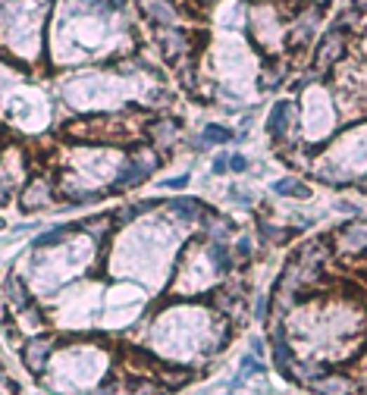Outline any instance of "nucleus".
<instances>
[{
  "instance_id": "7",
  "label": "nucleus",
  "mask_w": 367,
  "mask_h": 395,
  "mask_svg": "<svg viewBox=\"0 0 367 395\" xmlns=\"http://www.w3.org/2000/svg\"><path fill=\"white\" fill-rule=\"evenodd\" d=\"M273 364H276V370L283 373L286 380H292V348H289V342H286L283 326L273 330Z\"/></svg>"
},
{
  "instance_id": "24",
  "label": "nucleus",
  "mask_w": 367,
  "mask_h": 395,
  "mask_svg": "<svg viewBox=\"0 0 367 395\" xmlns=\"http://www.w3.org/2000/svg\"><path fill=\"white\" fill-rule=\"evenodd\" d=\"M229 170V160H226V154H220L217 160H213V173H226Z\"/></svg>"
},
{
  "instance_id": "30",
  "label": "nucleus",
  "mask_w": 367,
  "mask_h": 395,
  "mask_svg": "<svg viewBox=\"0 0 367 395\" xmlns=\"http://www.w3.org/2000/svg\"><path fill=\"white\" fill-rule=\"evenodd\" d=\"M361 192H367V179H364V182H361Z\"/></svg>"
},
{
  "instance_id": "21",
  "label": "nucleus",
  "mask_w": 367,
  "mask_h": 395,
  "mask_svg": "<svg viewBox=\"0 0 367 395\" xmlns=\"http://www.w3.org/2000/svg\"><path fill=\"white\" fill-rule=\"evenodd\" d=\"M132 395H160V386H154V383H135V386H132Z\"/></svg>"
},
{
  "instance_id": "29",
  "label": "nucleus",
  "mask_w": 367,
  "mask_h": 395,
  "mask_svg": "<svg viewBox=\"0 0 367 395\" xmlns=\"http://www.w3.org/2000/svg\"><path fill=\"white\" fill-rule=\"evenodd\" d=\"M355 10H358V13H364V10H367V0H355Z\"/></svg>"
},
{
  "instance_id": "31",
  "label": "nucleus",
  "mask_w": 367,
  "mask_h": 395,
  "mask_svg": "<svg viewBox=\"0 0 367 395\" xmlns=\"http://www.w3.org/2000/svg\"><path fill=\"white\" fill-rule=\"evenodd\" d=\"M0 380H4V367H0Z\"/></svg>"
},
{
  "instance_id": "20",
  "label": "nucleus",
  "mask_w": 367,
  "mask_h": 395,
  "mask_svg": "<svg viewBox=\"0 0 367 395\" xmlns=\"http://www.w3.org/2000/svg\"><path fill=\"white\" fill-rule=\"evenodd\" d=\"M264 367H261V361L255 358V354H248V358H242V373L248 377V373H261Z\"/></svg>"
},
{
  "instance_id": "14",
  "label": "nucleus",
  "mask_w": 367,
  "mask_h": 395,
  "mask_svg": "<svg viewBox=\"0 0 367 395\" xmlns=\"http://www.w3.org/2000/svg\"><path fill=\"white\" fill-rule=\"evenodd\" d=\"M273 192H276V195H289V198H311V189L305 182H298L295 176L279 179V182L273 185Z\"/></svg>"
},
{
  "instance_id": "3",
  "label": "nucleus",
  "mask_w": 367,
  "mask_h": 395,
  "mask_svg": "<svg viewBox=\"0 0 367 395\" xmlns=\"http://www.w3.org/2000/svg\"><path fill=\"white\" fill-rule=\"evenodd\" d=\"M51 352H53V339L51 336H35L29 345L22 348L25 367H29L32 373H41L44 364H48V358H51Z\"/></svg>"
},
{
  "instance_id": "27",
  "label": "nucleus",
  "mask_w": 367,
  "mask_h": 395,
  "mask_svg": "<svg viewBox=\"0 0 367 395\" xmlns=\"http://www.w3.org/2000/svg\"><path fill=\"white\" fill-rule=\"evenodd\" d=\"M229 195H232V201H236V204H245V207L251 204V195H242V192H239V189H232Z\"/></svg>"
},
{
  "instance_id": "25",
  "label": "nucleus",
  "mask_w": 367,
  "mask_h": 395,
  "mask_svg": "<svg viewBox=\"0 0 367 395\" xmlns=\"http://www.w3.org/2000/svg\"><path fill=\"white\" fill-rule=\"evenodd\" d=\"M229 166H232V170H236V173H242V170H245V166H248V160H245V157H242V154H236V157H232V160H229Z\"/></svg>"
},
{
  "instance_id": "11",
  "label": "nucleus",
  "mask_w": 367,
  "mask_h": 395,
  "mask_svg": "<svg viewBox=\"0 0 367 395\" xmlns=\"http://www.w3.org/2000/svg\"><path fill=\"white\" fill-rule=\"evenodd\" d=\"M176 123L173 119H157V123H151L148 126V135H151V142L157 145V148H166V145H173V138H176Z\"/></svg>"
},
{
  "instance_id": "15",
  "label": "nucleus",
  "mask_w": 367,
  "mask_h": 395,
  "mask_svg": "<svg viewBox=\"0 0 367 395\" xmlns=\"http://www.w3.org/2000/svg\"><path fill=\"white\" fill-rule=\"evenodd\" d=\"M208 254H211V264L217 267L220 273H229L232 270V254H229V248H226L223 242H211Z\"/></svg>"
},
{
  "instance_id": "12",
  "label": "nucleus",
  "mask_w": 367,
  "mask_h": 395,
  "mask_svg": "<svg viewBox=\"0 0 367 395\" xmlns=\"http://www.w3.org/2000/svg\"><path fill=\"white\" fill-rule=\"evenodd\" d=\"M145 13H148V19L151 22H157V25H173L176 22V10H173L166 0H151V4L145 6Z\"/></svg>"
},
{
  "instance_id": "4",
  "label": "nucleus",
  "mask_w": 367,
  "mask_h": 395,
  "mask_svg": "<svg viewBox=\"0 0 367 395\" xmlns=\"http://www.w3.org/2000/svg\"><path fill=\"white\" fill-rule=\"evenodd\" d=\"M51 198V182L44 176H35L29 185L22 189V195H19V207H22L25 213L38 210V207H44Z\"/></svg>"
},
{
  "instance_id": "23",
  "label": "nucleus",
  "mask_w": 367,
  "mask_h": 395,
  "mask_svg": "<svg viewBox=\"0 0 367 395\" xmlns=\"http://www.w3.org/2000/svg\"><path fill=\"white\" fill-rule=\"evenodd\" d=\"M189 185V176H176V179H166L164 189H185Z\"/></svg>"
},
{
  "instance_id": "9",
  "label": "nucleus",
  "mask_w": 367,
  "mask_h": 395,
  "mask_svg": "<svg viewBox=\"0 0 367 395\" xmlns=\"http://www.w3.org/2000/svg\"><path fill=\"white\" fill-rule=\"evenodd\" d=\"M289 113H295V107H292L289 100H276V104H273L270 116H267V132H270L273 138H283V132H286V116H289Z\"/></svg>"
},
{
  "instance_id": "16",
  "label": "nucleus",
  "mask_w": 367,
  "mask_h": 395,
  "mask_svg": "<svg viewBox=\"0 0 367 395\" xmlns=\"http://www.w3.org/2000/svg\"><path fill=\"white\" fill-rule=\"evenodd\" d=\"M201 142L204 145H226V142H232V132L226 129V126H208L204 135H201Z\"/></svg>"
},
{
  "instance_id": "2",
  "label": "nucleus",
  "mask_w": 367,
  "mask_h": 395,
  "mask_svg": "<svg viewBox=\"0 0 367 395\" xmlns=\"http://www.w3.org/2000/svg\"><path fill=\"white\" fill-rule=\"evenodd\" d=\"M157 41L160 48H164V57L170 60V63H179L182 57H189L192 53V38L185 35V32H179L176 25H157Z\"/></svg>"
},
{
  "instance_id": "28",
  "label": "nucleus",
  "mask_w": 367,
  "mask_h": 395,
  "mask_svg": "<svg viewBox=\"0 0 367 395\" xmlns=\"http://www.w3.org/2000/svg\"><path fill=\"white\" fill-rule=\"evenodd\" d=\"M255 314H258V320H264V317H267V298H261V301H258Z\"/></svg>"
},
{
  "instance_id": "26",
  "label": "nucleus",
  "mask_w": 367,
  "mask_h": 395,
  "mask_svg": "<svg viewBox=\"0 0 367 395\" xmlns=\"http://www.w3.org/2000/svg\"><path fill=\"white\" fill-rule=\"evenodd\" d=\"M91 395H119V386L116 383H107V386H101V389H95Z\"/></svg>"
},
{
  "instance_id": "18",
  "label": "nucleus",
  "mask_w": 367,
  "mask_h": 395,
  "mask_svg": "<svg viewBox=\"0 0 367 395\" xmlns=\"http://www.w3.org/2000/svg\"><path fill=\"white\" fill-rule=\"evenodd\" d=\"M261 236L267 239V242L283 245L286 239H289V229H279V226H273V223H261Z\"/></svg>"
},
{
  "instance_id": "6",
  "label": "nucleus",
  "mask_w": 367,
  "mask_h": 395,
  "mask_svg": "<svg viewBox=\"0 0 367 395\" xmlns=\"http://www.w3.org/2000/svg\"><path fill=\"white\" fill-rule=\"evenodd\" d=\"M342 53H345L342 32H330V35L323 38V44H320V51H317V69H330V66L336 63Z\"/></svg>"
},
{
  "instance_id": "13",
  "label": "nucleus",
  "mask_w": 367,
  "mask_h": 395,
  "mask_svg": "<svg viewBox=\"0 0 367 395\" xmlns=\"http://www.w3.org/2000/svg\"><path fill=\"white\" fill-rule=\"evenodd\" d=\"M69 226H57V229H48V232H41V236L35 239V242H32V248H38V251H41V248H57V245H63L66 239H69Z\"/></svg>"
},
{
  "instance_id": "22",
  "label": "nucleus",
  "mask_w": 367,
  "mask_h": 395,
  "mask_svg": "<svg viewBox=\"0 0 367 395\" xmlns=\"http://www.w3.org/2000/svg\"><path fill=\"white\" fill-rule=\"evenodd\" d=\"M236 251H239V257L248 260V257H251V242H248V239H239V242H236Z\"/></svg>"
},
{
  "instance_id": "10",
  "label": "nucleus",
  "mask_w": 367,
  "mask_h": 395,
  "mask_svg": "<svg viewBox=\"0 0 367 395\" xmlns=\"http://www.w3.org/2000/svg\"><path fill=\"white\" fill-rule=\"evenodd\" d=\"M170 210L176 213V217H182V220H198V217L208 213V207H204L201 201H195V198H173Z\"/></svg>"
},
{
  "instance_id": "5",
  "label": "nucleus",
  "mask_w": 367,
  "mask_h": 395,
  "mask_svg": "<svg viewBox=\"0 0 367 395\" xmlns=\"http://www.w3.org/2000/svg\"><path fill=\"white\" fill-rule=\"evenodd\" d=\"M311 392L317 395H355V383L345 373H323L320 380H311Z\"/></svg>"
},
{
  "instance_id": "19",
  "label": "nucleus",
  "mask_w": 367,
  "mask_h": 395,
  "mask_svg": "<svg viewBox=\"0 0 367 395\" xmlns=\"http://www.w3.org/2000/svg\"><path fill=\"white\" fill-rule=\"evenodd\" d=\"M192 380V370H173V373H164V386H170V389H179V386H185Z\"/></svg>"
},
{
  "instance_id": "8",
  "label": "nucleus",
  "mask_w": 367,
  "mask_h": 395,
  "mask_svg": "<svg viewBox=\"0 0 367 395\" xmlns=\"http://www.w3.org/2000/svg\"><path fill=\"white\" fill-rule=\"evenodd\" d=\"M4 295H6V301H10L13 311H25V307H32L29 289H25V283L16 276V273H10V276H6V283H4Z\"/></svg>"
},
{
  "instance_id": "1",
  "label": "nucleus",
  "mask_w": 367,
  "mask_h": 395,
  "mask_svg": "<svg viewBox=\"0 0 367 395\" xmlns=\"http://www.w3.org/2000/svg\"><path fill=\"white\" fill-rule=\"evenodd\" d=\"M157 166H160V157L154 154V148H135L126 157V163L119 166L116 179H113V192H129L135 185H142Z\"/></svg>"
},
{
  "instance_id": "17",
  "label": "nucleus",
  "mask_w": 367,
  "mask_h": 395,
  "mask_svg": "<svg viewBox=\"0 0 367 395\" xmlns=\"http://www.w3.org/2000/svg\"><path fill=\"white\" fill-rule=\"evenodd\" d=\"M342 239L352 251H361V248H367V226H352V229H345Z\"/></svg>"
}]
</instances>
